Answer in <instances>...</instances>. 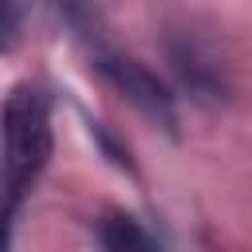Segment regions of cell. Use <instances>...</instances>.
Returning <instances> with one entry per match:
<instances>
[{"label":"cell","mask_w":252,"mask_h":252,"mask_svg":"<svg viewBox=\"0 0 252 252\" xmlns=\"http://www.w3.org/2000/svg\"><path fill=\"white\" fill-rule=\"evenodd\" d=\"M102 244H106V252H154V236L134 217H106Z\"/></svg>","instance_id":"3"},{"label":"cell","mask_w":252,"mask_h":252,"mask_svg":"<svg viewBox=\"0 0 252 252\" xmlns=\"http://www.w3.org/2000/svg\"><path fill=\"white\" fill-rule=\"evenodd\" d=\"M12 32H16V12H12L8 0H0V47L12 39Z\"/></svg>","instance_id":"4"},{"label":"cell","mask_w":252,"mask_h":252,"mask_svg":"<svg viewBox=\"0 0 252 252\" xmlns=\"http://www.w3.org/2000/svg\"><path fill=\"white\" fill-rule=\"evenodd\" d=\"M98 71H102V79H106L130 106H138L146 118H154V122H161V126H177L173 94H169V87H165L146 63H138V59H130V55H98Z\"/></svg>","instance_id":"2"},{"label":"cell","mask_w":252,"mask_h":252,"mask_svg":"<svg viewBox=\"0 0 252 252\" xmlns=\"http://www.w3.org/2000/svg\"><path fill=\"white\" fill-rule=\"evenodd\" d=\"M51 158V114L39 87H16L4 102V205H0V252L8 248V224L32 181Z\"/></svg>","instance_id":"1"}]
</instances>
